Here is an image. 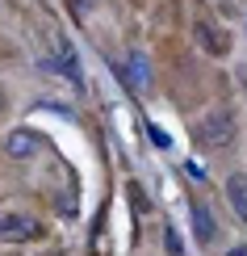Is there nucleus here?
I'll return each mask as SVG.
<instances>
[{
	"label": "nucleus",
	"instance_id": "obj_2",
	"mask_svg": "<svg viewBox=\"0 0 247 256\" xmlns=\"http://www.w3.org/2000/svg\"><path fill=\"white\" fill-rule=\"evenodd\" d=\"M42 236H46L42 218L25 214V210H8V214H0V240H8V244H25V240H42Z\"/></svg>",
	"mask_w": 247,
	"mask_h": 256
},
{
	"label": "nucleus",
	"instance_id": "obj_7",
	"mask_svg": "<svg viewBox=\"0 0 247 256\" xmlns=\"http://www.w3.org/2000/svg\"><path fill=\"white\" fill-rule=\"evenodd\" d=\"M227 202H231L235 218L247 222V172H231L227 176Z\"/></svg>",
	"mask_w": 247,
	"mask_h": 256
},
{
	"label": "nucleus",
	"instance_id": "obj_9",
	"mask_svg": "<svg viewBox=\"0 0 247 256\" xmlns=\"http://www.w3.org/2000/svg\"><path fill=\"white\" fill-rule=\"evenodd\" d=\"M126 194H130V206H134L138 218L151 214V202H147V194H143V185H138V180H126Z\"/></svg>",
	"mask_w": 247,
	"mask_h": 256
},
{
	"label": "nucleus",
	"instance_id": "obj_10",
	"mask_svg": "<svg viewBox=\"0 0 247 256\" xmlns=\"http://www.w3.org/2000/svg\"><path fill=\"white\" fill-rule=\"evenodd\" d=\"M164 244H168V256H185V240L172 222H164Z\"/></svg>",
	"mask_w": 247,
	"mask_h": 256
},
{
	"label": "nucleus",
	"instance_id": "obj_14",
	"mask_svg": "<svg viewBox=\"0 0 247 256\" xmlns=\"http://www.w3.org/2000/svg\"><path fill=\"white\" fill-rule=\"evenodd\" d=\"M227 256H247V244H239V248H231Z\"/></svg>",
	"mask_w": 247,
	"mask_h": 256
},
{
	"label": "nucleus",
	"instance_id": "obj_6",
	"mask_svg": "<svg viewBox=\"0 0 247 256\" xmlns=\"http://www.w3.org/2000/svg\"><path fill=\"white\" fill-rule=\"evenodd\" d=\"M189 214H193V236H197V244H214L218 222H214L210 206H206V202H189Z\"/></svg>",
	"mask_w": 247,
	"mask_h": 256
},
{
	"label": "nucleus",
	"instance_id": "obj_11",
	"mask_svg": "<svg viewBox=\"0 0 247 256\" xmlns=\"http://www.w3.org/2000/svg\"><path fill=\"white\" fill-rule=\"evenodd\" d=\"M147 134H151V143H155V147H164V152H168V147H172V138H168L164 130H159L155 122H147Z\"/></svg>",
	"mask_w": 247,
	"mask_h": 256
},
{
	"label": "nucleus",
	"instance_id": "obj_5",
	"mask_svg": "<svg viewBox=\"0 0 247 256\" xmlns=\"http://www.w3.org/2000/svg\"><path fill=\"white\" fill-rule=\"evenodd\" d=\"M122 76H126V84H130L134 92H143L147 84H151V63H147V55H143V50H130V55H126Z\"/></svg>",
	"mask_w": 247,
	"mask_h": 256
},
{
	"label": "nucleus",
	"instance_id": "obj_15",
	"mask_svg": "<svg viewBox=\"0 0 247 256\" xmlns=\"http://www.w3.org/2000/svg\"><path fill=\"white\" fill-rule=\"evenodd\" d=\"M0 110H4V88H0Z\"/></svg>",
	"mask_w": 247,
	"mask_h": 256
},
{
	"label": "nucleus",
	"instance_id": "obj_13",
	"mask_svg": "<svg viewBox=\"0 0 247 256\" xmlns=\"http://www.w3.org/2000/svg\"><path fill=\"white\" fill-rule=\"evenodd\" d=\"M235 80H239V88L247 92V63H243V68H239V72H235Z\"/></svg>",
	"mask_w": 247,
	"mask_h": 256
},
{
	"label": "nucleus",
	"instance_id": "obj_8",
	"mask_svg": "<svg viewBox=\"0 0 247 256\" xmlns=\"http://www.w3.org/2000/svg\"><path fill=\"white\" fill-rule=\"evenodd\" d=\"M34 147H38V138L25 134V130H13V134L4 138V152L13 156V160H29V156H34Z\"/></svg>",
	"mask_w": 247,
	"mask_h": 256
},
{
	"label": "nucleus",
	"instance_id": "obj_1",
	"mask_svg": "<svg viewBox=\"0 0 247 256\" xmlns=\"http://www.w3.org/2000/svg\"><path fill=\"white\" fill-rule=\"evenodd\" d=\"M235 130H239V122H235L231 110H210L206 118L197 122L193 138H197L201 147H210V152H218V147H231L235 143Z\"/></svg>",
	"mask_w": 247,
	"mask_h": 256
},
{
	"label": "nucleus",
	"instance_id": "obj_12",
	"mask_svg": "<svg viewBox=\"0 0 247 256\" xmlns=\"http://www.w3.org/2000/svg\"><path fill=\"white\" fill-rule=\"evenodd\" d=\"M185 172H189L193 180H206V168H201V164H193V160H189V164H185Z\"/></svg>",
	"mask_w": 247,
	"mask_h": 256
},
{
	"label": "nucleus",
	"instance_id": "obj_4",
	"mask_svg": "<svg viewBox=\"0 0 247 256\" xmlns=\"http://www.w3.org/2000/svg\"><path fill=\"white\" fill-rule=\"evenodd\" d=\"M50 68H55V72H59V76L67 80V84H76V88H84V72H80V59H76V46H71L67 38L59 42V55L50 59Z\"/></svg>",
	"mask_w": 247,
	"mask_h": 256
},
{
	"label": "nucleus",
	"instance_id": "obj_3",
	"mask_svg": "<svg viewBox=\"0 0 247 256\" xmlns=\"http://www.w3.org/2000/svg\"><path fill=\"white\" fill-rule=\"evenodd\" d=\"M193 42H197V50H206L210 59H222L231 50V34L218 26V21H210V17L193 21Z\"/></svg>",
	"mask_w": 247,
	"mask_h": 256
}]
</instances>
